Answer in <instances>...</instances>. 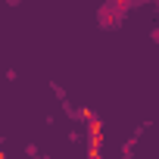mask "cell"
Segmentation results:
<instances>
[{
    "mask_svg": "<svg viewBox=\"0 0 159 159\" xmlns=\"http://www.w3.org/2000/svg\"><path fill=\"white\" fill-rule=\"evenodd\" d=\"M125 16H128L125 3L109 0V3H100V10H97V25H100L103 31H116L119 25H125Z\"/></svg>",
    "mask_w": 159,
    "mask_h": 159,
    "instance_id": "1",
    "label": "cell"
}]
</instances>
